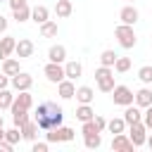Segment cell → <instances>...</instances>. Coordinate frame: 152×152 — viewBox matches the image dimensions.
I'll return each mask as SVG.
<instances>
[{
  "instance_id": "e575fe53",
  "label": "cell",
  "mask_w": 152,
  "mask_h": 152,
  "mask_svg": "<svg viewBox=\"0 0 152 152\" xmlns=\"http://www.w3.org/2000/svg\"><path fill=\"white\" fill-rule=\"evenodd\" d=\"M81 133H83V135H93V133H100V131H97L95 121L90 119V121H83V128H81Z\"/></svg>"
},
{
  "instance_id": "5bb4252c",
  "label": "cell",
  "mask_w": 152,
  "mask_h": 152,
  "mask_svg": "<svg viewBox=\"0 0 152 152\" xmlns=\"http://www.w3.org/2000/svg\"><path fill=\"white\" fill-rule=\"evenodd\" d=\"M10 109H12V121H14V126H19V128H21V126L28 121V114H26L28 109H24V107H14V104H12Z\"/></svg>"
},
{
  "instance_id": "d590c367",
  "label": "cell",
  "mask_w": 152,
  "mask_h": 152,
  "mask_svg": "<svg viewBox=\"0 0 152 152\" xmlns=\"http://www.w3.org/2000/svg\"><path fill=\"white\" fill-rule=\"evenodd\" d=\"M142 124L152 131V104L150 107H145V114H142Z\"/></svg>"
},
{
  "instance_id": "4fadbf2b",
  "label": "cell",
  "mask_w": 152,
  "mask_h": 152,
  "mask_svg": "<svg viewBox=\"0 0 152 152\" xmlns=\"http://www.w3.org/2000/svg\"><path fill=\"white\" fill-rule=\"evenodd\" d=\"M14 48H17V40H14L12 36L0 38V59H7V57L14 52Z\"/></svg>"
},
{
  "instance_id": "4dcf8cb0",
  "label": "cell",
  "mask_w": 152,
  "mask_h": 152,
  "mask_svg": "<svg viewBox=\"0 0 152 152\" xmlns=\"http://www.w3.org/2000/svg\"><path fill=\"white\" fill-rule=\"evenodd\" d=\"M107 128H109L114 135H116V133H124V128H126V121H124V116H121V119H112V121L107 124Z\"/></svg>"
},
{
  "instance_id": "b9f144b4",
  "label": "cell",
  "mask_w": 152,
  "mask_h": 152,
  "mask_svg": "<svg viewBox=\"0 0 152 152\" xmlns=\"http://www.w3.org/2000/svg\"><path fill=\"white\" fill-rule=\"evenodd\" d=\"M5 31H7V19L0 14V33H5Z\"/></svg>"
},
{
  "instance_id": "7402d4cb",
  "label": "cell",
  "mask_w": 152,
  "mask_h": 152,
  "mask_svg": "<svg viewBox=\"0 0 152 152\" xmlns=\"http://www.w3.org/2000/svg\"><path fill=\"white\" fill-rule=\"evenodd\" d=\"M36 133H38V124L28 119V121L21 126V135H24V140H36Z\"/></svg>"
},
{
  "instance_id": "f6af8a7d",
  "label": "cell",
  "mask_w": 152,
  "mask_h": 152,
  "mask_svg": "<svg viewBox=\"0 0 152 152\" xmlns=\"http://www.w3.org/2000/svg\"><path fill=\"white\" fill-rule=\"evenodd\" d=\"M0 126H2V116H0Z\"/></svg>"
},
{
  "instance_id": "8d00e7d4",
  "label": "cell",
  "mask_w": 152,
  "mask_h": 152,
  "mask_svg": "<svg viewBox=\"0 0 152 152\" xmlns=\"http://www.w3.org/2000/svg\"><path fill=\"white\" fill-rule=\"evenodd\" d=\"M93 121H95V126H97V131H100V133L107 128V121H104L102 116H97V114H95V116H93Z\"/></svg>"
},
{
  "instance_id": "bcb514c9",
  "label": "cell",
  "mask_w": 152,
  "mask_h": 152,
  "mask_svg": "<svg viewBox=\"0 0 152 152\" xmlns=\"http://www.w3.org/2000/svg\"><path fill=\"white\" fill-rule=\"evenodd\" d=\"M0 2H2V0H0Z\"/></svg>"
},
{
  "instance_id": "9a60e30c",
  "label": "cell",
  "mask_w": 152,
  "mask_h": 152,
  "mask_svg": "<svg viewBox=\"0 0 152 152\" xmlns=\"http://www.w3.org/2000/svg\"><path fill=\"white\" fill-rule=\"evenodd\" d=\"M48 59H50V62H59V64H62V62L66 59V48H64V45H52V48H50V52H48Z\"/></svg>"
},
{
  "instance_id": "1f68e13d",
  "label": "cell",
  "mask_w": 152,
  "mask_h": 152,
  "mask_svg": "<svg viewBox=\"0 0 152 152\" xmlns=\"http://www.w3.org/2000/svg\"><path fill=\"white\" fill-rule=\"evenodd\" d=\"M14 12V19L21 24V21H26L28 17H31V10H28V5H24V7H19V10H12Z\"/></svg>"
},
{
  "instance_id": "4316f807",
  "label": "cell",
  "mask_w": 152,
  "mask_h": 152,
  "mask_svg": "<svg viewBox=\"0 0 152 152\" xmlns=\"http://www.w3.org/2000/svg\"><path fill=\"white\" fill-rule=\"evenodd\" d=\"M116 57H119V55H116L114 50H104V52L100 55V64H102V66H114Z\"/></svg>"
},
{
  "instance_id": "e0dca14e",
  "label": "cell",
  "mask_w": 152,
  "mask_h": 152,
  "mask_svg": "<svg viewBox=\"0 0 152 152\" xmlns=\"http://www.w3.org/2000/svg\"><path fill=\"white\" fill-rule=\"evenodd\" d=\"M14 107H24V109H28L31 104H33V97H31V93L28 90H19V95H14V102H12Z\"/></svg>"
},
{
  "instance_id": "d4e9b609",
  "label": "cell",
  "mask_w": 152,
  "mask_h": 152,
  "mask_svg": "<svg viewBox=\"0 0 152 152\" xmlns=\"http://www.w3.org/2000/svg\"><path fill=\"white\" fill-rule=\"evenodd\" d=\"M93 116H95V112H93L90 104H81V107H76V119H78V121H90Z\"/></svg>"
},
{
  "instance_id": "cb8c5ba5",
  "label": "cell",
  "mask_w": 152,
  "mask_h": 152,
  "mask_svg": "<svg viewBox=\"0 0 152 152\" xmlns=\"http://www.w3.org/2000/svg\"><path fill=\"white\" fill-rule=\"evenodd\" d=\"M71 10H74V7H71V0H57V5H55V14H57V17H62V19H64V17H69V14H71Z\"/></svg>"
},
{
  "instance_id": "44dd1931",
  "label": "cell",
  "mask_w": 152,
  "mask_h": 152,
  "mask_svg": "<svg viewBox=\"0 0 152 152\" xmlns=\"http://www.w3.org/2000/svg\"><path fill=\"white\" fill-rule=\"evenodd\" d=\"M124 121H126V124L142 121V114H140V109H138V107H133V104H128V107H126V112H124Z\"/></svg>"
},
{
  "instance_id": "6da1fadb",
  "label": "cell",
  "mask_w": 152,
  "mask_h": 152,
  "mask_svg": "<svg viewBox=\"0 0 152 152\" xmlns=\"http://www.w3.org/2000/svg\"><path fill=\"white\" fill-rule=\"evenodd\" d=\"M62 119H64V109L57 102H52V100L40 102L38 109H36V124L43 131H50L55 126H62Z\"/></svg>"
},
{
  "instance_id": "f1b7e54d",
  "label": "cell",
  "mask_w": 152,
  "mask_h": 152,
  "mask_svg": "<svg viewBox=\"0 0 152 152\" xmlns=\"http://www.w3.org/2000/svg\"><path fill=\"white\" fill-rule=\"evenodd\" d=\"M83 138H86L83 142H86V147H88V150H97V147L102 145V138H100V133H93V135H83Z\"/></svg>"
},
{
  "instance_id": "9c48e42d",
  "label": "cell",
  "mask_w": 152,
  "mask_h": 152,
  "mask_svg": "<svg viewBox=\"0 0 152 152\" xmlns=\"http://www.w3.org/2000/svg\"><path fill=\"white\" fill-rule=\"evenodd\" d=\"M133 147L135 145L126 133H116L114 140H112V150H116V152H133Z\"/></svg>"
},
{
  "instance_id": "ee69618b",
  "label": "cell",
  "mask_w": 152,
  "mask_h": 152,
  "mask_svg": "<svg viewBox=\"0 0 152 152\" xmlns=\"http://www.w3.org/2000/svg\"><path fill=\"white\" fill-rule=\"evenodd\" d=\"M147 145H150V150H152V135H150V138H147Z\"/></svg>"
},
{
  "instance_id": "ac0fdd59",
  "label": "cell",
  "mask_w": 152,
  "mask_h": 152,
  "mask_svg": "<svg viewBox=\"0 0 152 152\" xmlns=\"http://www.w3.org/2000/svg\"><path fill=\"white\" fill-rule=\"evenodd\" d=\"M135 104L138 107H150L152 104V90L150 88H140L135 93Z\"/></svg>"
},
{
  "instance_id": "836d02e7",
  "label": "cell",
  "mask_w": 152,
  "mask_h": 152,
  "mask_svg": "<svg viewBox=\"0 0 152 152\" xmlns=\"http://www.w3.org/2000/svg\"><path fill=\"white\" fill-rule=\"evenodd\" d=\"M138 78L147 86V83H152V66L147 64V66H140V71H138Z\"/></svg>"
},
{
  "instance_id": "ffe728a7",
  "label": "cell",
  "mask_w": 152,
  "mask_h": 152,
  "mask_svg": "<svg viewBox=\"0 0 152 152\" xmlns=\"http://www.w3.org/2000/svg\"><path fill=\"white\" fill-rule=\"evenodd\" d=\"M64 74H66V78L76 81V78L83 74V66H81L78 62H66V66H64Z\"/></svg>"
},
{
  "instance_id": "2e32d148",
  "label": "cell",
  "mask_w": 152,
  "mask_h": 152,
  "mask_svg": "<svg viewBox=\"0 0 152 152\" xmlns=\"http://www.w3.org/2000/svg\"><path fill=\"white\" fill-rule=\"evenodd\" d=\"M93 97H95L93 88H88V86H81V88H76V100H78L81 104H90V102H93Z\"/></svg>"
},
{
  "instance_id": "30bf717a",
  "label": "cell",
  "mask_w": 152,
  "mask_h": 152,
  "mask_svg": "<svg viewBox=\"0 0 152 152\" xmlns=\"http://www.w3.org/2000/svg\"><path fill=\"white\" fill-rule=\"evenodd\" d=\"M14 55H17L19 59L31 57V55H33V40H28V38H19V40H17V48H14Z\"/></svg>"
},
{
  "instance_id": "52a82bcc",
  "label": "cell",
  "mask_w": 152,
  "mask_h": 152,
  "mask_svg": "<svg viewBox=\"0 0 152 152\" xmlns=\"http://www.w3.org/2000/svg\"><path fill=\"white\" fill-rule=\"evenodd\" d=\"M43 71H45V78H48L50 83H59V81H64V78H66L64 66H62L59 62H48Z\"/></svg>"
},
{
  "instance_id": "3957f363",
  "label": "cell",
  "mask_w": 152,
  "mask_h": 152,
  "mask_svg": "<svg viewBox=\"0 0 152 152\" xmlns=\"http://www.w3.org/2000/svg\"><path fill=\"white\" fill-rule=\"evenodd\" d=\"M95 81H97V88L102 93H112L114 90V71H112V66H100L95 71Z\"/></svg>"
},
{
  "instance_id": "60d3db41",
  "label": "cell",
  "mask_w": 152,
  "mask_h": 152,
  "mask_svg": "<svg viewBox=\"0 0 152 152\" xmlns=\"http://www.w3.org/2000/svg\"><path fill=\"white\" fill-rule=\"evenodd\" d=\"M7 86H10V76H7V74H0V90L7 88Z\"/></svg>"
},
{
  "instance_id": "484cf974",
  "label": "cell",
  "mask_w": 152,
  "mask_h": 152,
  "mask_svg": "<svg viewBox=\"0 0 152 152\" xmlns=\"http://www.w3.org/2000/svg\"><path fill=\"white\" fill-rule=\"evenodd\" d=\"M40 36H43V38H52V36H57V24L50 21V19L43 21V24H40Z\"/></svg>"
},
{
  "instance_id": "d6a6232c",
  "label": "cell",
  "mask_w": 152,
  "mask_h": 152,
  "mask_svg": "<svg viewBox=\"0 0 152 152\" xmlns=\"http://www.w3.org/2000/svg\"><path fill=\"white\" fill-rule=\"evenodd\" d=\"M114 69H116L119 74L128 71V69H131V59H128V57H116V62H114Z\"/></svg>"
},
{
  "instance_id": "f546056e",
  "label": "cell",
  "mask_w": 152,
  "mask_h": 152,
  "mask_svg": "<svg viewBox=\"0 0 152 152\" xmlns=\"http://www.w3.org/2000/svg\"><path fill=\"white\" fill-rule=\"evenodd\" d=\"M12 102H14V95H12L7 88H2V90H0V109L12 107Z\"/></svg>"
},
{
  "instance_id": "ab89813d",
  "label": "cell",
  "mask_w": 152,
  "mask_h": 152,
  "mask_svg": "<svg viewBox=\"0 0 152 152\" xmlns=\"http://www.w3.org/2000/svg\"><path fill=\"white\" fill-rule=\"evenodd\" d=\"M26 5V0H10V7L12 10H19V7H24Z\"/></svg>"
},
{
  "instance_id": "7c38bea8",
  "label": "cell",
  "mask_w": 152,
  "mask_h": 152,
  "mask_svg": "<svg viewBox=\"0 0 152 152\" xmlns=\"http://www.w3.org/2000/svg\"><path fill=\"white\" fill-rule=\"evenodd\" d=\"M119 19H121V24H135L138 21V10L133 7V5H126V7H121V12H119Z\"/></svg>"
},
{
  "instance_id": "8992f818",
  "label": "cell",
  "mask_w": 152,
  "mask_h": 152,
  "mask_svg": "<svg viewBox=\"0 0 152 152\" xmlns=\"http://www.w3.org/2000/svg\"><path fill=\"white\" fill-rule=\"evenodd\" d=\"M74 140V131L69 126H55L48 131V142H69Z\"/></svg>"
},
{
  "instance_id": "ba28073f",
  "label": "cell",
  "mask_w": 152,
  "mask_h": 152,
  "mask_svg": "<svg viewBox=\"0 0 152 152\" xmlns=\"http://www.w3.org/2000/svg\"><path fill=\"white\" fill-rule=\"evenodd\" d=\"M10 83H12L14 90H28V88L33 86V76L26 74V71H19V74H14V76L10 78Z\"/></svg>"
},
{
  "instance_id": "74e56055",
  "label": "cell",
  "mask_w": 152,
  "mask_h": 152,
  "mask_svg": "<svg viewBox=\"0 0 152 152\" xmlns=\"http://www.w3.org/2000/svg\"><path fill=\"white\" fill-rule=\"evenodd\" d=\"M33 152H48V142H33Z\"/></svg>"
},
{
  "instance_id": "277c9868",
  "label": "cell",
  "mask_w": 152,
  "mask_h": 152,
  "mask_svg": "<svg viewBox=\"0 0 152 152\" xmlns=\"http://www.w3.org/2000/svg\"><path fill=\"white\" fill-rule=\"evenodd\" d=\"M112 97H114V104H121V107H128V104L135 102V93L128 86H114Z\"/></svg>"
},
{
  "instance_id": "603a6c76",
  "label": "cell",
  "mask_w": 152,
  "mask_h": 152,
  "mask_svg": "<svg viewBox=\"0 0 152 152\" xmlns=\"http://www.w3.org/2000/svg\"><path fill=\"white\" fill-rule=\"evenodd\" d=\"M2 74H7V76L19 74V59H12V57L2 59Z\"/></svg>"
},
{
  "instance_id": "f35d334b",
  "label": "cell",
  "mask_w": 152,
  "mask_h": 152,
  "mask_svg": "<svg viewBox=\"0 0 152 152\" xmlns=\"http://www.w3.org/2000/svg\"><path fill=\"white\" fill-rule=\"evenodd\" d=\"M12 142H7V140H0V152H12Z\"/></svg>"
},
{
  "instance_id": "d6986e66",
  "label": "cell",
  "mask_w": 152,
  "mask_h": 152,
  "mask_svg": "<svg viewBox=\"0 0 152 152\" xmlns=\"http://www.w3.org/2000/svg\"><path fill=\"white\" fill-rule=\"evenodd\" d=\"M48 17H50V12H48V7H45V5H36V7L31 10V19H33L36 24L48 21Z\"/></svg>"
},
{
  "instance_id": "8fae6325",
  "label": "cell",
  "mask_w": 152,
  "mask_h": 152,
  "mask_svg": "<svg viewBox=\"0 0 152 152\" xmlns=\"http://www.w3.org/2000/svg\"><path fill=\"white\" fill-rule=\"evenodd\" d=\"M57 93H59L62 100H71V97L76 95V86H74V81H71V78L59 81V83H57Z\"/></svg>"
},
{
  "instance_id": "7a4b0ae2",
  "label": "cell",
  "mask_w": 152,
  "mask_h": 152,
  "mask_svg": "<svg viewBox=\"0 0 152 152\" xmlns=\"http://www.w3.org/2000/svg\"><path fill=\"white\" fill-rule=\"evenodd\" d=\"M114 36H116L119 45H121V48H126V50H131V48L138 43L135 31H133V26H131V24H119V26L114 28Z\"/></svg>"
},
{
  "instance_id": "5b68a950",
  "label": "cell",
  "mask_w": 152,
  "mask_h": 152,
  "mask_svg": "<svg viewBox=\"0 0 152 152\" xmlns=\"http://www.w3.org/2000/svg\"><path fill=\"white\" fill-rule=\"evenodd\" d=\"M128 138L133 140V145H135V147L145 145V142H147V126H145L142 121L128 124Z\"/></svg>"
},
{
  "instance_id": "83f0119b",
  "label": "cell",
  "mask_w": 152,
  "mask_h": 152,
  "mask_svg": "<svg viewBox=\"0 0 152 152\" xmlns=\"http://www.w3.org/2000/svg\"><path fill=\"white\" fill-rule=\"evenodd\" d=\"M21 138H24V135H21V128H19V126H14V128L5 131V140H7V142H12V145H14V142H19Z\"/></svg>"
},
{
  "instance_id": "7bdbcfd3",
  "label": "cell",
  "mask_w": 152,
  "mask_h": 152,
  "mask_svg": "<svg viewBox=\"0 0 152 152\" xmlns=\"http://www.w3.org/2000/svg\"><path fill=\"white\" fill-rule=\"evenodd\" d=\"M0 140H5V131H2V126H0Z\"/></svg>"
}]
</instances>
